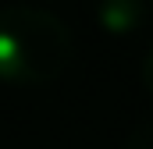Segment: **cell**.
<instances>
[{
  "instance_id": "6da1fadb",
  "label": "cell",
  "mask_w": 153,
  "mask_h": 149,
  "mask_svg": "<svg viewBox=\"0 0 153 149\" xmlns=\"http://www.w3.org/2000/svg\"><path fill=\"white\" fill-rule=\"evenodd\" d=\"M68 25L43 7L7 4L0 7V78L18 85H39L64 74L71 60Z\"/></svg>"
},
{
  "instance_id": "7a4b0ae2",
  "label": "cell",
  "mask_w": 153,
  "mask_h": 149,
  "mask_svg": "<svg viewBox=\"0 0 153 149\" xmlns=\"http://www.w3.org/2000/svg\"><path fill=\"white\" fill-rule=\"evenodd\" d=\"M150 0H96V21L111 36H132L146 25Z\"/></svg>"
},
{
  "instance_id": "3957f363",
  "label": "cell",
  "mask_w": 153,
  "mask_h": 149,
  "mask_svg": "<svg viewBox=\"0 0 153 149\" xmlns=\"http://www.w3.org/2000/svg\"><path fill=\"white\" fill-rule=\"evenodd\" d=\"M125 149H153V117L132 128V135L125 139Z\"/></svg>"
},
{
  "instance_id": "277c9868",
  "label": "cell",
  "mask_w": 153,
  "mask_h": 149,
  "mask_svg": "<svg viewBox=\"0 0 153 149\" xmlns=\"http://www.w3.org/2000/svg\"><path fill=\"white\" fill-rule=\"evenodd\" d=\"M139 78H143V85L153 92V46L146 50V57H143V68H139Z\"/></svg>"
}]
</instances>
